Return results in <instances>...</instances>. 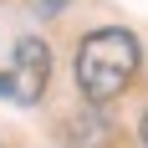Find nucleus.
Masks as SVG:
<instances>
[{
	"label": "nucleus",
	"instance_id": "obj_2",
	"mask_svg": "<svg viewBox=\"0 0 148 148\" xmlns=\"http://www.w3.org/2000/svg\"><path fill=\"white\" fill-rule=\"evenodd\" d=\"M46 77H51V51L41 36H26V41H15V56H10V72L0 77V92L31 107V102H41Z\"/></svg>",
	"mask_w": 148,
	"mask_h": 148
},
{
	"label": "nucleus",
	"instance_id": "obj_1",
	"mask_svg": "<svg viewBox=\"0 0 148 148\" xmlns=\"http://www.w3.org/2000/svg\"><path fill=\"white\" fill-rule=\"evenodd\" d=\"M138 61H143V51H138L133 31H118V26L92 31L87 41L77 46V87H82V97L92 107L123 97L128 82L138 77Z\"/></svg>",
	"mask_w": 148,
	"mask_h": 148
},
{
	"label": "nucleus",
	"instance_id": "obj_3",
	"mask_svg": "<svg viewBox=\"0 0 148 148\" xmlns=\"http://www.w3.org/2000/svg\"><path fill=\"white\" fill-rule=\"evenodd\" d=\"M143 148H148V112H143Z\"/></svg>",
	"mask_w": 148,
	"mask_h": 148
}]
</instances>
